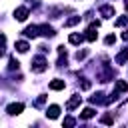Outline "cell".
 Listing matches in <instances>:
<instances>
[{
	"label": "cell",
	"instance_id": "ffe728a7",
	"mask_svg": "<svg viewBox=\"0 0 128 128\" xmlns=\"http://www.w3.org/2000/svg\"><path fill=\"white\" fill-rule=\"evenodd\" d=\"M86 56H88V50H78L76 52V60H84Z\"/></svg>",
	"mask_w": 128,
	"mask_h": 128
},
{
	"label": "cell",
	"instance_id": "7c38bea8",
	"mask_svg": "<svg viewBox=\"0 0 128 128\" xmlns=\"http://www.w3.org/2000/svg\"><path fill=\"white\" fill-rule=\"evenodd\" d=\"M24 36H28V38H36V36H38V26H28V28L24 30Z\"/></svg>",
	"mask_w": 128,
	"mask_h": 128
},
{
	"label": "cell",
	"instance_id": "603a6c76",
	"mask_svg": "<svg viewBox=\"0 0 128 128\" xmlns=\"http://www.w3.org/2000/svg\"><path fill=\"white\" fill-rule=\"evenodd\" d=\"M82 82H80V86H82V90H90V82L86 80V78H80Z\"/></svg>",
	"mask_w": 128,
	"mask_h": 128
},
{
	"label": "cell",
	"instance_id": "d6986e66",
	"mask_svg": "<svg viewBox=\"0 0 128 128\" xmlns=\"http://www.w3.org/2000/svg\"><path fill=\"white\" fill-rule=\"evenodd\" d=\"M126 24H128V16H120L116 20V26H126Z\"/></svg>",
	"mask_w": 128,
	"mask_h": 128
},
{
	"label": "cell",
	"instance_id": "8992f818",
	"mask_svg": "<svg viewBox=\"0 0 128 128\" xmlns=\"http://www.w3.org/2000/svg\"><path fill=\"white\" fill-rule=\"evenodd\" d=\"M46 116H48L50 120H56V118L60 116V106H56V104L48 106V110H46Z\"/></svg>",
	"mask_w": 128,
	"mask_h": 128
},
{
	"label": "cell",
	"instance_id": "6da1fadb",
	"mask_svg": "<svg viewBox=\"0 0 128 128\" xmlns=\"http://www.w3.org/2000/svg\"><path fill=\"white\" fill-rule=\"evenodd\" d=\"M30 68H32V72H44L46 68H48V60L44 58V56H36L34 60H32V64H30Z\"/></svg>",
	"mask_w": 128,
	"mask_h": 128
},
{
	"label": "cell",
	"instance_id": "d4e9b609",
	"mask_svg": "<svg viewBox=\"0 0 128 128\" xmlns=\"http://www.w3.org/2000/svg\"><path fill=\"white\" fill-rule=\"evenodd\" d=\"M44 102H46V96H38V98H36V102H34V106H42Z\"/></svg>",
	"mask_w": 128,
	"mask_h": 128
},
{
	"label": "cell",
	"instance_id": "83f0119b",
	"mask_svg": "<svg viewBox=\"0 0 128 128\" xmlns=\"http://www.w3.org/2000/svg\"><path fill=\"white\" fill-rule=\"evenodd\" d=\"M124 8H126V10H128V0H124Z\"/></svg>",
	"mask_w": 128,
	"mask_h": 128
},
{
	"label": "cell",
	"instance_id": "4316f807",
	"mask_svg": "<svg viewBox=\"0 0 128 128\" xmlns=\"http://www.w3.org/2000/svg\"><path fill=\"white\" fill-rule=\"evenodd\" d=\"M122 40H126V42H128V30H124V32H122Z\"/></svg>",
	"mask_w": 128,
	"mask_h": 128
},
{
	"label": "cell",
	"instance_id": "ba28073f",
	"mask_svg": "<svg viewBox=\"0 0 128 128\" xmlns=\"http://www.w3.org/2000/svg\"><path fill=\"white\" fill-rule=\"evenodd\" d=\"M100 14H102V18H112V16H114V6L104 4V6L100 8Z\"/></svg>",
	"mask_w": 128,
	"mask_h": 128
},
{
	"label": "cell",
	"instance_id": "7a4b0ae2",
	"mask_svg": "<svg viewBox=\"0 0 128 128\" xmlns=\"http://www.w3.org/2000/svg\"><path fill=\"white\" fill-rule=\"evenodd\" d=\"M22 110H24V104H22V102H14V104H8V108H6V112H8L10 116H18Z\"/></svg>",
	"mask_w": 128,
	"mask_h": 128
},
{
	"label": "cell",
	"instance_id": "52a82bcc",
	"mask_svg": "<svg viewBox=\"0 0 128 128\" xmlns=\"http://www.w3.org/2000/svg\"><path fill=\"white\" fill-rule=\"evenodd\" d=\"M80 102H82V96L74 94V96H72V98H70V100L66 102V108H68V110H74L76 106H80Z\"/></svg>",
	"mask_w": 128,
	"mask_h": 128
},
{
	"label": "cell",
	"instance_id": "44dd1931",
	"mask_svg": "<svg viewBox=\"0 0 128 128\" xmlns=\"http://www.w3.org/2000/svg\"><path fill=\"white\" fill-rule=\"evenodd\" d=\"M100 120H102V124H112V122H114V118H112L110 114H104Z\"/></svg>",
	"mask_w": 128,
	"mask_h": 128
},
{
	"label": "cell",
	"instance_id": "277c9868",
	"mask_svg": "<svg viewBox=\"0 0 128 128\" xmlns=\"http://www.w3.org/2000/svg\"><path fill=\"white\" fill-rule=\"evenodd\" d=\"M14 18H16L18 22H24V20L28 18V8H26V6H20V8H16V12H14Z\"/></svg>",
	"mask_w": 128,
	"mask_h": 128
},
{
	"label": "cell",
	"instance_id": "ac0fdd59",
	"mask_svg": "<svg viewBox=\"0 0 128 128\" xmlns=\"http://www.w3.org/2000/svg\"><path fill=\"white\" fill-rule=\"evenodd\" d=\"M18 64H20V62H18L16 58H10V62H8V70H18Z\"/></svg>",
	"mask_w": 128,
	"mask_h": 128
},
{
	"label": "cell",
	"instance_id": "4fadbf2b",
	"mask_svg": "<svg viewBox=\"0 0 128 128\" xmlns=\"http://www.w3.org/2000/svg\"><path fill=\"white\" fill-rule=\"evenodd\" d=\"M82 40H84L82 34H70V38H68L70 44H82Z\"/></svg>",
	"mask_w": 128,
	"mask_h": 128
},
{
	"label": "cell",
	"instance_id": "cb8c5ba5",
	"mask_svg": "<svg viewBox=\"0 0 128 128\" xmlns=\"http://www.w3.org/2000/svg\"><path fill=\"white\" fill-rule=\"evenodd\" d=\"M74 124H76V120H74V118H70V116H66V118H64V126H74Z\"/></svg>",
	"mask_w": 128,
	"mask_h": 128
},
{
	"label": "cell",
	"instance_id": "30bf717a",
	"mask_svg": "<svg viewBox=\"0 0 128 128\" xmlns=\"http://www.w3.org/2000/svg\"><path fill=\"white\" fill-rule=\"evenodd\" d=\"M64 86H66V82L60 80V78H56V80L50 82V90H64Z\"/></svg>",
	"mask_w": 128,
	"mask_h": 128
},
{
	"label": "cell",
	"instance_id": "484cf974",
	"mask_svg": "<svg viewBox=\"0 0 128 128\" xmlns=\"http://www.w3.org/2000/svg\"><path fill=\"white\" fill-rule=\"evenodd\" d=\"M4 46H6V36H4L2 32H0V50H2Z\"/></svg>",
	"mask_w": 128,
	"mask_h": 128
},
{
	"label": "cell",
	"instance_id": "7402d4cb",
	"mask_svg": "<svg viewBox=\"0 0 128 128\" xmlns=\"http://www.w3.org/2000/svg\"><path fill=\"white\" fill-rule=\"evenodd\" d=\"M104 42H106V44L110 46V44H114V42H116V36H114V34H108V36L104 38Z\"/></svg>",
	"mask_w": 128,
	"mask_h": 128
},
{
	"label": "cell",
	"instance_id": "e0dca14e",
	"mask_svg": "<svg viewBox=\"0 0 128 128\" xmlns=\"http://www.w3.org/2000/svg\"><path fill=\"white\" fill-rule=\"evenodd\" d=\"M78 22H80V16H72V18H68V20L64 22V26L70 28V26H74V24H78Z\"/></svg>",
	"mask_w": 128,
	"mask_h": 128
},
{
	"label": "cell",
	"instance_id": "2e32d148",
	"mask_svg": "<svg viewBox=\"0 0 128 128\" xmlns=\"http://www.w3.org/2000/svg\"><path fill=\"white\" fill-rule=\"evenodd\" d=\"M126 90H128V84L124 80H116V92L120 94V92H126Z\"/></svg>",
	"mask_w": 128,
	"mask_h": 128
},
{
	"label": "cell",
	"instance_id": "5b68a950",
	"mask_svg": "<svg viewBox=\"0 0 128 128\" xmlns=\"http://www.w3.org/2000/svg\"><path fill=\"white\" fill-rule=\"evenodd\" d=\"M96 38H98L96 26H88V30H86V34H84V40H88V42H96Z\"/></svg>",
	"mask_w": 128,
	"mask_h": 128
},
{
	"label": "cell",
	"instance_id": "9c48e42d",
	"mask_svg": "<svg viewBox=\"0 0 128 128\" xmlns=\"http://www.w3.org/2000/svg\"><path fill=\"white\" fill-rule=\"evenodd\" d=\"M114 62H116V64H126V62H128V48H124V50L114 58Z\"/></svg>",
	"mask_w": 128,
	"mask_h": 128
},
{
	"label": "cell",
	"instance_id": "3957f363",
	"mask_svg": "<svg viewBox=\"0 0 128 128\" xmlns=\"http://www.w3.org/2000/svg\"><path fill=\"white\" fill-rule=\"evenodd\" d=\"M38 34H42V36H46V38H52L56 32H54L52 26H48V24H40V26H38Z\"/></svg>",
	"mask_w": 128,
	"mask_h": 128
},
{
	"label": "cell",
	"instance_id": "8fae6325",
	"mask_svg": "<svg viewBox=\"0 0 128 128\" xmlns=\"http://www.w3.org/2000/svg\"><path fill=\"white\" fill-rule=\"evenodd\" d=\"M90 102H92V104H106V98H104L102 92H96V94L90 98Z\"/></svg>",
	"mask_w": 128,
	"mask_h": 128
},
{
	"label": "cell",
	"instance_id": "9a60e30c",
	"mask_svg": "<svg viewBox=\"0 0 128 128\" xmlns=\"http://www.w3.org/2000/svg\"><path fill=\"white\" fill-rule=\"evenodd\" d=\"M28 48H30V46H28V42H24V40L16 42V50H18V52H22V54H24V52H28Z\"/></svg>",
	"mask_w": 128,
	"mask_h": 128
},
{
	"label": "cell",
	"instance_id": "5bb4252c",
	"mask_svg": "<svg viewBox=\"0 0 128 128\" xmlns=\"http://www.w3.org/2000/svg\"><path fill=\"white\" fill-rule=\"evenodd\" d=\"M96 112H94V108H84L82 112H80V118H84V120H88V118H92Z\"/></svg>",
	"mask_w": 128,
	"mask_h": 128
}]
</instances>
